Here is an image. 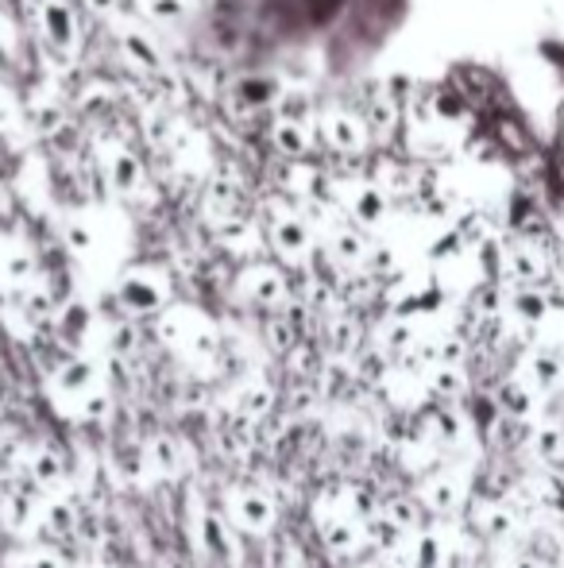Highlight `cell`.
Returning <instances> with one entry per match:
<instances>
[{
  "label": "cell",
  "instance_id": "13",
  "mask_svg": "<svg viewBox=\"0 0 564 568\" xmlns=\"http://www.w3.org/2000/svg\"><path fill=\"white\" fill-rule=\"evenodd\" d=\"M124 298L136 306H155L163 298V286H159V275L155 271H132V275L124 279Z\"/></svg>",
  "mask_w": 564,
  "mask_h": 568
},
{
  "label": "cell",
  "instance_id": "12",
  "mask_svg": "<svg viewBox=\"0 0 564 568\" xmlns=\"http://www.w3.org/2000/svg\"><path fill=\"white\" fill-rule=\"evenodd\" d=\"M27 125V105L20 101V93L0 78V140L16 135Z\"/></svg>",
  "mask_w": 564,
  "mask_h": 568
},
{
  "label": "cell",
  "instance_id": "4",
  "mask_svg": "<svg viewBox=\"0 0 564 568\" xmlns=\"http://www.w3.org/2000/svg\"><path fill=\"white\" fill-rule=\"evenodd\" d=\"M264 229H267V241L274 244V251H279L282 259H291V263L309 256V248H313V232H309L306 214H302L298 205L286 202V197L267 202Z\"/></svg>",
  "mask_w": 564,
  "mask_h": 568
},
{
  "label": "cell",
  "instance_id": "3",
  "mask_svg": "<svg viewBox=\"0 0 564 568\" xmlns=\"http://www.w3.org/2000/svg\"><path fill=\"white\" fill-rule=\"evenodd\" d=\"M93 163H98V175L116 197H136L148 182V170H143V159L116 135H105L93 147Z\"/></svg>",
  "mask_w": 564,
  "mask_h": 568
},
{
  "label": "cell",
  "instance_id": "6",
  "mask_svg": "<svg viewBox=\"0 0 564 568\" xmlns=\"http://www.w3.org/2000/svg\"><path fill=\"white\" fill-rule=\"evenodd\" d=\"M267 140H271L274 155H279L282 163L313 159V155L321 152L313 120H302V116H291V113L274 116L271 128H267Z\"/></svg>",
  "mask_w": 564,
  "mask_h": 568
},
{
  "label": "cell",
  "instance_id": "15",
  "mask_svg": "<svg viewBox=\"0 0 564 568\" xmlns=\"http://www.w3.org/2000/svg\"><path fill=\"white\" fill-rule=\"evenodd\" d=\"M514 310H518L526 321H546V313H549V298L538 291V286H526V291L514 294Z\"/></svg>",
  "mask_w": 564,
  "mask_h": 568
},
{
  "label": "cell",
  "instance_id": "14",
  "mask_svg": "<svg viewBox=\"0 0 564 568\" xmlns=\"http://www.w3.org/2000/svg\"><path fill=\"white\" fill-rule=\"evenodd\" d=\"M247 291L256 294L259 302H279L286 286H282V275L274 267H252L247 271Z\"/></svg>",
  "mask_w": 564,
  "mask_h": 568
},
{
  "label": "cell",
  "instance_id": "16",
  "mask_svg": "<svg viewBox=\"0 0 564 568\" xmlns=\"http://www.w3.org/2000/svg\"><path fill=\"white\" fill-rule=\"evenodd\" d=\"M78 9L89 12L93 20H113L120 12V0H78Z\"/></svg>",
  "mask_w": 564,
  "mask_h": 568
},
{
  "label": "cell",
  "instance_id": "9",
  "mask_svg": "<svg viewBox=\"0 0 564 568\" xmlns=\"http://www.w3.org/2000/svg\"><path fill=\"white\" fill-rule=\"evenodd\" d=\"M503 267L514 283L538 286L546 279V256L538 251V244H514L511 251H503Z\"/></svg>",
  "mask_w": 564,
  "mask_h": 568
},
{
  "label": "cell",
  "instance_id": "2",
  "mask_svg": "<svg viewBox=\"0 0 564 568\" xmlns=\"http://www.w3.org/2000/svg\"><path fill=\"white\" fill-rule=\"evenodd\" d=\"M313 128H318L321 152L336 155L344 163H360L375 147V135H371L363 113H356L348 105H325L313 116Z\"/></svg>",
  "mask_w": 564,
  "mask_h": 568
},
{
  "label": "cell",
  "instance_id": "11",
  "mask_svg": "<svg viewBox=\"0 0 564 568\" xmlns=\"http://www.w3.org/2000/svg\"><path fill=\"white\" fill-rule=\"evenodd\" d=\"M24 43H27V36H24V20L16 16V12H9L4 9V0H0V59L4 63H16L20 54H24Z\"/></svg>",
  "mask_w": 564,
  "mask_h": 568
},
{
  "label": "cell",
  "instance_id": "8",
  "mask_svg": "<svg viewBox=\"0 0 564 568\" xmlns=\"http://www.w3.org/2000/svg\"><path fill=\"white\" fill-rule=\"evenodd\" d=\"M363 120H368V128H371V135H375V143L395 140L398 125H402V113H398V98H390V93H375V98H368V105H363Z\"/></svg>",
  "mask_w": 564,
  "mask_h": 568
},
{
  "label": "cell",
  "instance_id": "19",
  "mask_svg": "<svg viewBox=\"0 0 564 568\" xmlns=\"http://www.w3.org/2000/svg\"><path fill=\"white\" fill-rule=\"evenodd\" d=\"M541 449H546V456H556V449H561V434H556V429L541 434Z\"/></svg>",
  "mask_w": 564,
  "mask_h": 568
},
{
  "label": "cell",
  "instance_id": "18",
  "mask_svg": "<svg viewBox=\"0 0 564 568\" xmlns=\"http://www.w3.org/2000/svg\"><path fill=\"white\" fill-rule=\"evenodd\" d=\"M12 209H16V194H12L9 178H0V217H12Z\"/></svg>",
  "mask_w": 564,
  "mask_h": 568
},
{
  "label": "cell",
  "instance_id": "5",
  "mask_svg": "<svg viewBox=\"0 0 564 568\" xmlns=\"http://www.w3.org/2000/svg\"><path fill=\"white\" fill-rule=\"evenodd\" d=\"M333 202L352 217L360 229L380 224L390 209V194L380 186V178H333Z\"/></svg>",
  "mask_w": 564,
  "mask_h": 568
},
{
  "label": "cell",
  "instance_id": "7",
  "mask_svg": "<svg viewBox=\"0 0 564 568\" xmlns=\"http://www.w3.org/2000/svg\"><path fill=\"white\" fill-rule=\"evenodd\" d=\"M116 51H120L124 66H132L140 74H155L163 66L159 39H155V27L148 20L136 16L132 24H116Z\"/></svg>",
  "mask_w": 564,
  "mask_h": 568
},
{
  "label": "cell",
  "instance_id": "17",
  "mask_svg": "<svg viewBox=\"0 0 564 568\" xmlns=\"http://www.w3.org/2000/svg\"><path fill=\"white\" fill-rule=\"evenodd\" d=\"M534 375L541 379V387H549V383H556V375H561V364H556L553 356H538V360H534Z\"/></svg>",
  "mask_w": 564,
  "mask_h": 568
},
{
  "label": "cell",
  "instance_id": "1",
  "mask_svg": "<svg viewBox=\"0 0 564 568\" xmlns=\"http://www.w3.org/2000/svg\"><path fill=\"white\" fill-rule=\"evenodd\" d=\"M31 27L36 39L47 47V54L62 63H78L81 54V9L78 0H31Z\"/></svg>",
  "mask_w": 564,
  "mask_h": 568
},
{
  "label": "cell",
  "instance_id": "10",
  "mask_svg": "<svg viewBox=\"0 0 564 568\" xmlns=\"http://www.w3.org/2000/svg\"><path fill=\"white\" fill-rule=\"evenodd\" d=\"M190 4L185 0H136V16L148 20L151 27H175L185 20Z\"/></svg>",
  "mask_w": 564,
  "mask_h": 568
}]
</instances>
